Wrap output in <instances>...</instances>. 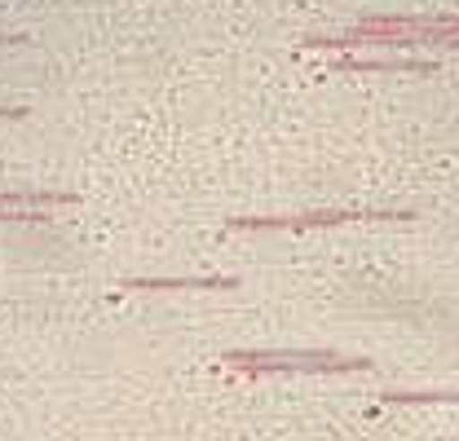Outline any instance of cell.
<instances>
[{"mask_svg":"<svg viewBox=\"0 0 459 441\" xmlns=\"http://www.w3.org/2000/svg\"><path fill=\"white\" fill-rule=\"evenodd\" d=\"M234 371H362L367 362L341 358V353H226Z\"/></svg>","mask_w":459,"mask_h":441,"instance_id":"6da1fadb","label":"cell"},{"mask_svg":"<svg viewBox=\"0 0 459 441\" xmlns=\"http://www.w3.org/2000/svg\"><path fill=\"white\" fill-rule=\"evenodd\" d=\"M344 220H411V212H300V217H238L230 229H314V225H344Z\"/></svg>","mask_w":459,"mask_h":441,"instance_id":"7a4b0ae2","label":"cell"},{"mask_svg":"<svg viewBox=\"0 0 459 441\" xmlns=\"http://www.w3.org/2000/svg\"><path fill=\"white\" fill-rule=\"evenodd\" d=\"M433 31H446V27H437V22H406V18H385V22H376V18H367V22H358V31L349 36V40H389V45H406L411 36H433Z\"/></svg>","mask_w":459,"mask_h":441,"instance_id":"3957f363","label":"cell"},{"mask_svg":"<svg viewBox=\"0 0 459 441\" xmlns=\"http://www.w3.org/2000/svg\"><path fill=\"white\" fill-rule=\"evenodd\" d=\"M128 291H172V287H234V278L221 274H186V278H128Z\"/></svg>","mask_w":459,"mask_h":441,"instance_id":"277c9868","label":"cell"},{"mask_svg":"<svg viewBox=\"0 0 459 441\" xmlns=\"http://www.w3.org/2000/svg\"><path fill=\"white\" fill-rule=\"evenodd\" d=\"M57 203H75V195H57V190H0V208H57Z\"/></svg>","mask_w":459,"mask_h":441,"instance_id":"5b68a950","label":"cell"},{"mask_svg":"<svg viewBox=\"0 0 459 441\" xmlns=\"http://www.w3.org/2000/svg\"><path fill=\"white\" fill-rule=\"evenodd\" d=\"M349 66H362V71H433V62H420V57H362V62H349Z\"/></svg>","mask_w":459,"mask_h":441,"instance_id":"8992f818","label":"cell"},{"mask_svg":"<svg viewBox=\"0 0 459 441\" xmlns=\"http://www.w3.org/2000/svg\"><path fill=\"white\" fill-rule=\"evenodd\" d=\"M18 115H22V110H13V107H9V110H0V119H18Z\"/></svg>","mask_w":459,"mask_h":441,"instance_id":"52a82bcc","label":"cell"}]
</instances>
